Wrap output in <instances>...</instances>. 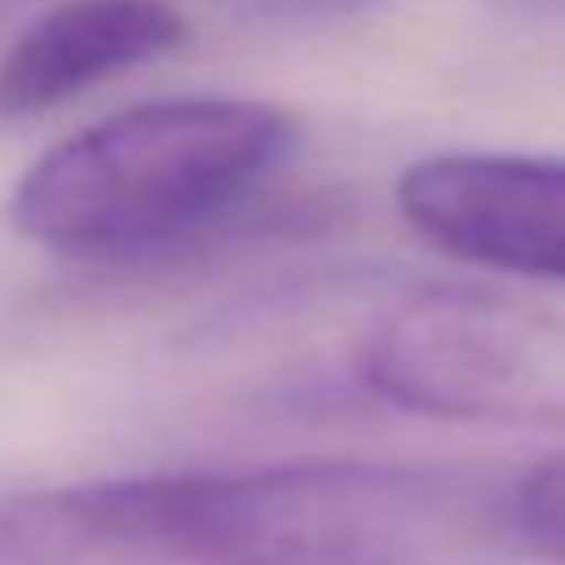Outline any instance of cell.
Segmentation results:
<instances>
[{
	"mask_svg": "<svg viewBox=\"0 0 565 565\" xmlns=\"http://www.w3.org/2000/svg\"><path fill=\"white\" fill-rule=\"evenodd\" d=\"M189 25L169 0H60L0 50V129L30 125L135 65L174 55Z\"/></svg>",
	"mask_w": 565,
	"mask_h": 565,
	"instance_id": "cell-5",
	"label": "cell"
},
{
	"mask_svg": "<svg viewBox=\"0 0 565 565\" xmlns=\"http://www.w3.org/2000/svg\"><path fill=\"white\" fill-rule=\"evenodd\" d=\"M511 511L526 556L541 565H565V451L511 481Z\"/></svg>",
	"mask_w": 565,
	"mask_h": 565,
	"instance_id": "cell-7",
	"label": "cell"
},
{
	"mask_svg": "<svg viewBox=\"0 0 565 565\" xmlns=\"http://www.w3.org/2000/svg\"><path fill=\"white\" fill-rule=\"evenodd\" d=\"M238 6H248L254 15H268V20H328L362 6H377V0H238Z\"/></svg>",
	"mask_w": 565,
	"mask_h": 565,
	"instance_id": "cell-8",
	"label": "cell"
},
{
	"mask_svg": "<svg viewBox=\"0 0 565 565\" xmlns=\"http://www.w3.org/2000/svg\"><path fill=\"white\" fill-rule=\"evenodd\" d=\"M516 10H565V0H507Z\"/></svg>",
	"mask_w": 565,
	"mask_h": 565,
	"instance_id": "cell-9",
	"label": "cell"
},
{
	"mask_svg": "<svg viewBox=\"0 0 565 565\" xmlns=\"http://www.w3.org/2000/svg\"><path fill=\"white\" fill-rule=\"evenodd\" d=\"M292 149L298 119L264 99H149L35 159L10 194V224L60 258L139 264L234 218Z\"/></svg>",
	"mask_w": 565,
	"mask_h": 565,
	"instance_id": "cell-1",
	"label": "cell"
},
{
	"mask_svg": "<svg viewBox=\"0 0 565 565\" xmlns=\"http://www.w3.org/2000/svg\"><path fill=\"white\" fill-rule=\"evenodd\" d=\"M204 565H526L511 487L397 461L159 471Z\"/></svg>",
	"mask_w": 565,
	"mask_h": 565,
	"instance_id": "cell-2",
	"label": "cell"
},
{
	"mask_svg": "<svg viewBox=\"0 0 565 565\" xmlns=\"http://www.w3.org/2000/svg\"><path fill=\"white\" fill-rule=\"evenodd\" d=\"M397 214L461 264L565 288V159H417L397 179Z\"/></svg>",
	"mask_w": 565,
	"mask_h": 565,
	"instance_id": "cell-4",
	"label": "cell"
},
{
	"mask_svg": "<svg viewBox=\"0 0 565 565\" xmlns=\"http://www.w3.org/2000/svg\"><path fill=\"white\" fill-rule=\"evenodd\" d=\"M0 565H204L164 516L154 477L0 497Z\"/></svg>",
	"mask_w": 565,
	"mask_h": 565,
	"instance_id": "cell-6",
	"label": "cell"
},
{
	"mask_svg": "<svg viewBox=\"0 0 565 565\" xmlns=\"http://www.w3.org/2000/svg\"><path fill=\"white\" fill-rule=\"evenodd\" d=\"M358 377L412 417L565 431V312L457 282L417 288L372 322Z\"/></svg>",
	"mask_w": 565,
	"mask_h": 565,
	"instance_id": "cell-3",
	"label": "cell"
}]
</instances>
